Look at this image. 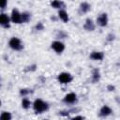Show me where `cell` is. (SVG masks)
<instances>
[{"label": "cell", "instance_id": "obj_1", "mask_svg": "<svg viewBox=\"0 0 120 120\" xmlns=\"http://www.w3.org/2000/svg\"><path fill=\"white\" fill-rule=\"evenodd\" d=\"M33 108L37 113H41L48 110V104L41 99H36L33 103Z\"/></svg>", "mask_w": 120, "mask_h": 120}, {"label": "cell", "instance_id": "obj_2", "mask_svg": "<svg viewBox=\"0 0 120 120\" xmlns=\"http://www.w3.org/2000/svg\"><path fill=\"white\" fill-rule=\"evenodd\" d=\"M8 45L11 49L15 50V51H21L22 49V43L21 41V39H19L18 38H10V40L8 41Z\"/></svg>", "mask_w": 120, "mask_h": 120}, {"label": "cell", "instance_id": "obj_3", "mask_svg": "<svg viewBox=\"0 0 120 120\" xmlns=\"http://www.w3.org/2000/svg\"><path fill=\"white\" fill-rule=\"evenodd\" d=\"M72 79L73 78H72L71 74L68 72H62L58 75V81L60 83H63V84L70 82L72 81Z\"/></svg>", "mask_w": 120, "mask_h": 120}, {"label": "cell", "instance_id": "obj_4", "mask_svg": "<svg viewBox=\"0 0 120 120\" xmlns=\"http://www.w3.org/2000/svg\"><path fill=\"white\" fill-rule=\"evenodd\" d=\"M11 21L14 23H22V14L19 12L17 8H14L11 12Z\"/></svg>", "mask_w": 120, "mask_h": 120}, {"label": "cell", "instance_id": "obj_5", "mask_svg": "<svg viewBox=\"0 0 120 120\" xmlns=\"http://www.w3.org/2000/svg\"><path fill=\"white\" fill-rule=\"evenodd\" d=\"M52 48L57 52V53H61L64 50H65V45L64 43H62L61 41H53L52 43Z\"/></svg>", "mask_w": 120, "mask_h": 120}, {"label": "cell", "instance_id": "obj_6", "mask_svg": "<svg viewBox=\"0 0 120 120\" xmlns=\"http://www.w3.org/2000/svg\"><path fill=\"white\" fill-rule=\"evenodd\" d=\"M97 22L99 26H106L107 25V22H108V16L106 13H102L100 14L98 18H97Z\"/></svg>", "mask_w": 120, "mask_h": 120}, {"label": "cell", "instance_id": "obj_7", "mask_svg": "<svg viewBox=\"0 0 120 120\" xmlns=\"http://www.w3.org/2000/svg\"><path fill=\"white\" fill-rule=\"evenodd\" d=\"M76 100H77L76 94H75V93H72V92L67 94V95L65 96V98H64V101H65L66 103H69V104L74 103Z\"/></svg>", "mask_w": 120, "mask_h": 120}, {"label": "cell", "instance_id": "obj_8", "mask_svg": "<svg viewBox=\"0 0 120 120\" xmlns=\"http://www.w3.org/2000/svg\"><path fill=\"white\" fill-rule=\"evenodd\" d=\"M0 25H2L4 27H8L9 26V18L5 13L0 14Z\"/></svg>", "mask_w": 120, "mask_h": 120}, {"label": "cell", "instance_id": "obj_9", "mask_svg": "<svg viewBox=\"0 0 120 120\" xmlns=\"http://www.w3.org/2000/svg\"><path fill=\"white\" fill-rule=\"evenodd\" d=\"M103 57H104V54L101 52H93L90 54V58L93 59V60H96V61H98V60L100 61V60L103 59Z\"/></svg>", "mask_w": 120, "mask_h": 120}, {"label": "cell", "instance_id": "obj_10", "mask_svg": "<svg viewBox=\"0 0 120 120\" xmlns=\"http://www.w3.org/2000/svg\"><path fill=\"white\" fill-rule=\"evenodd\" d=\"M111 112H112V110H111V108L105 105V106H103V107L100 109V112H99V115H100L101 117H106V116L110 115V114H111Z\"/></svg>", "mask_w": 120, "mask_h": 120}, {"label": "cell", "instance_id": "obj_11", "mask_svg": "<svg viewBox=\"0 0 120 120\" xmlns=\"http://www.w3.org/2000/svg\"><path fill=\"white\" fill-rule=\"evenodd\" d=\"M83 27L87 31H93L95 29V24H94V22H93V21L91 19H87L85 21V23H84Z\"/></svg>", "mask_w": 120, "mask_h": 120}, {"label": "cell", "instance_id": "obj_12", "mask_svg": "<svg viewBox=\"0 0 120 120\" xmlns=\"http://www.w3.org/2000/svg\"><path fill=\"white\" fill-rule=\"evenodd\" d=\"M58 16H59V18L64 22H68V14L67 13V11L66 10H63V9H60L59 11H58Z\"/></svg>", "mask_w": 120, "mask_h": 120}, {"label": "cell", "instance_id": "obj_13", "mask_svg": "<svg viewBox=\"0 0 120 120\" xmlns=\"http://www.w3.org/2000/svg\"><path fill=\"white\" fill-rule=\"evenodd\" d=\"M80 10H81V12H82V13L88 12V11L90 10V5H89L88 3H86V2L82 3L81 6H80Z\"/></svg>", "mask_w": 120, "mask_h": 120}, {"label": "cell", "instance_id": "obj_14", "mask_svg": "<svg viewBox=\"0 0 120 120\" xmlns=\"http://www.w3.org/2000/svg\"><path fill=\"white\" fill-rule=\"evenodd\" d=\"M52 7L54 8H61L63 6H64V3L62 1H59V0H53L52 3H51Z\"/></svg>", "mask_w": 120, "mask_h": 120}, {"label": "cell", "instance_id": "obj_15", "mask_svg": "<svg viewBox=\"0 0 120 120\" xmlns=\"http://www.w3.org/2000/svg\"><path fill=\"white\" fill-rule=\"evenodd\" d=\"M0 119H2V120H9V119H11V114L8 112H3L2 114L0 115Z\"/></svg>", "mask_w": 120, "mask_h": 120}, {"label": "cell", "instance_id": "obj_16", "mask_svg": "<svg viewBox=\"0 0 120 120\" xmlns=\"http://www.w3.org/2000/svg\"><path fill=\"white\" fill-rule=\"evenodd\" d=\"M30 105H31L30 100H29L28 98H24L22 99V108H24V109H28V108L30 107Z\"/></svg>", "mask_w": 120, "mask_h": 120}, {"label": "cell", "instance_id": "obj_17", "mask_svg": "<svg viewBox=\"0 0 120 120\" xmlns=\"http://www.w3.org/2000/svg\"><path fill=\"white\" fill-rule=\"evenodd\" d=\"M29 20H30V14L29 13H27V12L22 13V22H26Z\"/></svg>", "mask_w": 120, "mask_h": 120}, {"label": "cell", "instance_id": "obj_18", "mask_svg": "<svg viewBox=\"0 0 120 120\" xmlns=\"http://www.w3.org/2000/svg\"><path fill=\"white\" fill-rule=\"evenodd\" d=\"M99 80V71L98 69H94L93 70V81L98 82Z\"/></svg>", "mask_w": 120, "mask_h": 120}, {"label": "cell", "instance_id": "obj_19", "mask_svg": "<svg viewBox=\"0 0 120 120\" xmlns=\"http://www.w3.org/2000/svg\"><path fill=\"white\" fill-rule=\"evenodd\" d=\"M8 4V0H0V8H5L7 7Z\"/></svg>", "mask_w": 120, "mask_h": 120}, {"label": "cell", "instance_id": "obj_20", "mask_svg": "<svg viewBox=\"0 0 120 120\" xmlns=\"http://www.w3.org/2000/svg\"><path fill=\"white\" fill-rule=\"evenodd\" d=\"M36 28H37L38 30H42V29H43V24H42L41 22H38V23L36 25Z\"/></svg>", "mask_w": 120, "mask_h": 120}, {"label": "cell", "instance_id": "obj_21", "mask_svg": "<svg viewBox=\"0 0 120 120\" xmlns=\"http://www.w3.org/2000/svg\"><path fill=\"white\" fill-rule=\"evenodd\" d=\"M28 93H29V91H26V89H23V90L21 91V94H22V95H26V94H28Z\"/></svg>", "mask_w": 120, "mask_h": 120}, {"label": "cell", "instance_id": "obj_22", "mask_svg": "<svg viewBox=\"0 0 120 120\" xmlns=\"http://www.w3.org/2000/svg\"><path fill=\"white\" fill-rule=\"evenodd\" d=\"M82 116H77V117H74V119H82Z\"/></svg>", "mask_w": 120, "mask_h": 120}, {"label": "cell", "instance_id": "obj_23", "mask_svg": "<svg viewBox=\"0 0 120 120\" xmlns=\"http://www.w3.org/2000/svg\"><path fill=\"white\" fill-rule=\"evenodd\" d=\"M0 106H1V100H0Z\"/></svg>", "mask_w": 120, "mask_h": 120}]
</instances>
